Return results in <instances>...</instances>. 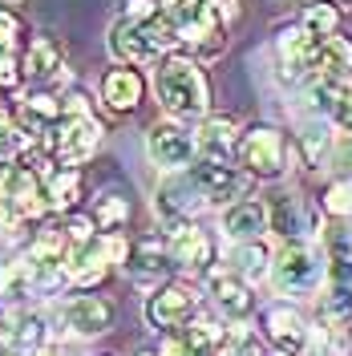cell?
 Wrapping results in <instances>:
<instances>
[{
  "instance_id": "obj_42",
  "label": "cell",
  "mask_w": 352,
  "mask_h": 356,
  "mask_svg": "<svg viewBox=\"0 0 352 356\" xmlns=\"http://www.w3.org/2000/svg\"><path fill=\"white\" fill-rule=\"evenodd\" d=\"M134 356H158V348H142V353H134Z\"/></svg>"
},
{
  "instance_id": "obj_26",
  "label": "cell",
  "mask_w": 352,
  "mask_h": 356,
  "mask_svg": "<svg viewBox=\"0 0 352 356\" xmlns=\"http://www.w3.org/2000/svg\"><path fill=\"white\" fill-rule=\"evenodd\" d=\"M320 73L328 77H352V41L332 33L320 41Z\"/></svg>"
},
{
  "instance_id": "obj_16",
  "label": "cell",
  "mask_w": 352,
  "mask_h": 356,
  "mask_svg": "<svg viewBox=\"0 0 352 356\" xmlns=\"http://www.w3.org/2000/svg\"><path fill=\"white\" fill-rule=\"evenodd\" d=\"M110 275V255L102 251V239H93L86 247H73L65 259V280L77 288H97Z\"/></svg>"
},
{
  "instance_id": "obj_9",
  "label": "cell",
  "mask_w": 352,
  "mask_h": 356,
  "mask_svg": "<svg viewBox=\"0 0 352 356\" xmlns=\"http://www.w3.org/2000/svg\"><path fill=\"white\" fill-rule=\"evenodd\" d=\"M207 291L215 296L219 312L231 320H247L255 312V296L235 267H207Z\"/></svg>"
},
{
  "instance_id": "obj_28",
  "label": "cell",
  "mask_w": 352,
  "mask_h": 356,
  "mask_svg": "<svg viewBox=\"0 0 352 356\" xmlns=\"http://www.w3.org/2000/svg\"><path fill=\"white\" fill-rule=\"evenodd\" d=\"M231 267L239 271L243 280H259L264 271H271V259H267V251L259 239H251V243H239L235 247V255H231Z\"/></svg>"
},
{
  "instance_id": "obj_19",
  "label": "cell",
  "mask_w": 352,
  "mask_h": 356,
  "mask_svg": "<svg viewBox=\"0 0 352 356\" xmlns=\"http://www.w3.org/2000/svg\"><path fill=\"white\" fill-rule=\"evenodd\" d=\"M267 227L287 239V243H300L304 239V231H308V211H304V202L296 199V195H287L280 191L275 199L267 202Z\"/></svg>"
},
{
  "instance_id": "obj_11",
  "label": "cell",
  "mask_w": 352,
  "mask_h": 356,
  "mask_svg": "<svg viewBox=\"0 0 352 356\" xmlns=\"http://www.w3.org/2000/svg\"><path fill=\"white\" fill-rule=\"evenodd\" d=\"M198 207H207V199H202V191L191 182V175H170L154 191V211L166 222L191 219V215H198Z\"/></svg>"
},
{
  "instance_id": "obj_1",
  "label": "cell",
  "mask_w": 352,
  "mask_h": 356,
  "mask_svg": "<svg viewBox=\"0 0 352 356\" xmlns=\"http://www.w3.org/2000/svg\"><path fill=\"white\" fill-rule=\"evenodd\" d=\"M154 93L170 118H202L211 110V81L191 57H162L154 69Z\"/></svg>"
},
{
  "instance_id": "obj_14",
  "label": "cell",
  "mask_w": 352,
  "mask_h": 356,
  "mask_svg": "<svg viewBox=\"0 0 352 356\" xmlns=\"http://www.w3.org/2000/svg\"><path fill=\"white\" fill-rule=\"evenodd\" d=\"M223 235L227 239H235V243H251V239H264L267 231V207L255 199H239L231 202L227 211H223Z\"/></svg>"
},
{
  "instance_id": "obj_12",
  "label": "cell",
  "mask_w": 352,
  "mask_h": 356,
  "mask_svg": "<svg viewBox=\"0 0 352 356\" xmlns=\"http://www.w3.org/2000/svg\"><path fill=\"white\" fill-rule=\"evenodd\" d=\"M170 247L162 235H142L138 243L130 247V259H126V271H130L138 284H158V280H166L170 275Z\"/></svg>"
},
{
  "instance_id": "obj_30",
  "label": "cell",
  "mask_w": 352,
  "mask_h": 356,
  "mask_svg": "<svg viewBox=\"0 0 352 356\" xmlns=\"http://www.w3.org/2000/svg\"><path fill=\"white\" fill-rule=\"evenodd\" d=\"M336 24H340V8L332 0H316L308 13H304V29H308L312 37H320V41L336 33Z\"/></svg>"
},
{
  "instance_id": "obj_8",
  "label": "cell",
  "mask_w": 352,
  "mask_h": 356,
  "mask_svg": "<svg viewBox=\"0 0 352 356\" xmlns=\"http://www.w3.org/2000/svg\"><path fill=\"white\" fill-rule=\"evenodd\" d=\"M166 247H170L175 267H182V271H207L211 259H215V243H211V235H207L202 227H195L191 219L170 222Z\"/></svg>"
},
{
  "instance_id": "obj_10",
  "label": "cell",
  "mask_w": 352,
  "mask_h": 356,
  "mask_svg": "<svg viewBox=\"0 0 352 356\" xmlns=\"http://www.w3.org/2000/svg\"><path fill=\"white\" fill-rule=\"evenodd\" d=\"M61 324L73 336H102L113 328V304L102 296H73L61 308Z\"/></svg>"
},
{
  "instance_id": "obj_32",
  "label": "cell",
  "mask_w": 352,
  "mask_h": 356,
  "mask_svg": "<svg viewBox=\"0 0 352 356\" xmlns=\"http://www.w3.org/2000/svg\"><path fill=\"white\" fill-rule=\"evenodd\" d=\"M219 356H259V340H255L251 328H227Z\"/></svg>"
},
{
  "instance_id": "obj_4",
  "label": "cell",
  "mask_w": 352,
  "mask_h": 356,
  "mask_svg": "<svg viewBox=\"0 0 352 356\" xmlns=\"http://www.w3.org/2000/svg\"><path fill=\"white\" fill-rule=\"evenodd\" d=\"M146 150H150L158 170L178 175V170H186L198 158V142L186 126H178V122H158V126H150V134H146Z\"/></svg>"
},
{
  "instance_id": "obj_22",
  "label": "cell",
  "mask_w": 352,
  "mask_h": 356,
  "mask_svg": "<svg viewBox=\"0 0 352 356\" xmlns=\"http://www.w3.org/2000/svg\"><path fill=\"white\" fill-rule=\"evenodd\" d=\"M178 336L186 340V348L195 356H219L223 340H227V324L215 320V316H195L186 328H178Z\"/></svg>"
},
{
  "instance_id": "obj_36",
  "label": "cell",
  "mask_w": 352,
  "mask_h": 356,
  "mask_svg": "<svg viewBox=\"0 0 352 356\" xmlns=\"http://www.w3.org/2000/svg\"><path fill=\"white\" fill-rule=\"evenodd\" d=\"M328 170H332L336 178H352V138H344L340 146H332Z\"/></svg>"
},
{
  "instance_id": "obj_37",
  "label": "cell",
  "mask_w": 352,
  "mask_h": 356,
  "mask_svg": "<svg viewBox=\"0 0 352 356\" xmlns=\"http://www.w3.org/2000/svg\"><path fill=\"white\" fill-rule=\"evenodd\" d=\"M89 97L86 93H81V89H73V93H65V97H61V122H65V118H89Z\"/></svg>"
},
{
  "instance_id": "obj_23",
  "label": "cell",
  "mask_w": 352,
  "mask_h": 356,
  "mask_svg": "<svg viewBox=\"0 0 352 356\" xmlns=\"http://www.w3.org/2000/svg\"><path fill=\"white\" fill-rule=\"evenodd\" d=\"M296 146H300V162H304L308 170H316L320 162H328V154H332L328 122H324V118H312L308 126L296 134Z\"/></svg>"
},
{
  "instance_id": "obj_18",
  "label": "cell",
  "mask_w": 352,
  "mask_h": 356,
  "mask_svg": "<svg viewBox=\"0 0 352 356\" xmlns=\"http://www.w3.org/2000/svg\"><path fill=\"white\" fill-rule=\"evenodd\" d=\"M0 336H4V344H8L17 356H33L37 348L49 344L45 316H37V312H17V316H8L4 328H0Z\"/></svg>"
},
{
  "instance_id": "obj_2",
  "label": "cell",
  "mask_w": 352,
  "mask_h": 356,
  "mask_svg": "<svg viewBox=\"0 0 352 356\" xmlns=\"http://www.w3.org/2000/svg\"><path fill=\"white\" fill-rule=\"evenodd\" d=\"M247 166V175L255 178H280L287 170V138L275 126H251L247 134H239V154Z\"/></svg>"
},
{
  "instance_id": "obj_13",
  "label": "cell",
  "mask_w": 352,
  "mask_h": 356,
  "mask_svg": "<svg viewBox=\"0 0 352 356\" xmlns=\"http://www.w3.org/2000/svg\"><path fill=\"white\" fill-rule=\"evenodd\" d=\"M264 332H267V340H271L280 353H287V356L304 353V348L312 344L308 320H304L296 308H287V304H280V308H271L264 316Z\"/></svg>"
},
{
  "instance_id": "obj_6",
  "label": "cell",
  "mask_w": 352,
  "mask_h": 356,
  "mask_svg": "<svg viewBox=\"0 0 352 356\" xmlns=\"http://www.w3.org/2000/svg\"><path fill=\"white\" fill-rule=\"evenodd\" d=\"M195 316H198V296L191 288H178V284H162L146 300V320H150V328H158V332H178Z\"/></svg>"
},
{
  "instance_id": "obj_17",
  "label": "cell",
  "mask_w": 352,
  "mask_h": 356,
  "mask_svg": "<svg viewBox=\"0 0 352 356\" xmlns=\"http://www.w3.org/2000/svg\"><path fill=\"white\" fill-rule=\"evenodd\" d=\"M110 53L122 61V65H142V61H154L158 53L150 49V41H146V29L138 21H126V17H118L110 29Z\"/></svg>"
},
{
  "instance_id": "obj_39",
  "label": "cell",
  "mask_w": 352,
  "mask_h": 356,
  "mask_svg": "<svg viewBox=\"0 0 352 356\" xmlns=\"http://www.w3.org/2000/svg\"><path fill=\"white\" fill-rule=\"evenodd\" d=\"M158 356H195L191 348H186V340L178 332H166V340L158 344Z\"/></svg>"
},
{
  "instance_id": "obj_38",
  "label": "cell",
  "mask_w": 352,
  "mask_h": 356,
  "mask_svg": "<svg viewBox=\"0 0 352 356\" xmlns=\"http://www.w3.org/2000/svg\"><path fill=\"white\" fill-rule=\"evenodd\" d=\"M332 122L340 126V130L352 134V86L340 93V102H336V113H332Z\"/></svg>"
},
{
  "instance_id": "obj_25",
  "label": "cell",
  "mask_w": 352,
  "mask_h": 356,
  "mask_svg": "<svg viewBox=\"0 0 352 356\" xmlns=\"http://www.w3.org/2000/svg\"><path fill=\"white\" fill-rule=\"evenodd\" d=\"M280 57L284 61H300V65H308V69H320V37H312L304 24L287 29L284 37H280Z\"/></svg>"
},
{
  "instance_id": "obj_29",
  "label": "cell",
  "mask_w": 352,
  "mask_h": 356,
  "mask_svg": "<svg viewBox=\"0 0 352 356\" xmlns=\"http://www.w3.org/2000/svg\"><path fill=\"white\" fill-rule=\"evenodd\" d=\"M126 219H130V199L126 195H102L97 199V207H93V222L102 227V231H118V227H126Z\"/></svg>"
},
{
  "instance_id": "obj_34",
  "label": "cell",
  "mask_w": 352,
  "mask_h": 356,
  "mask_svg": "<svg viewBox=\"0 0 352 356\" xmlns=\"http://www.w3.org/2000/svg\"><path fill=\"white\" fill-rule=\"evenodd\" d=\"M21 33H24L21 17H17L13 8H0V53H13V44H17Z\"/></svg>"
},
{
  "instance_id": "obj_7",
  "label": "cell",
  "mask_w": 352,
  "mask_h": 356,
  "mask_svg": "<svg viewBox=\"0 0 352 356\" xmlns=\"http://www.w3.org/2000/svg\"><path fill=\"white\" fill-rule=\"evenodd\" d=\"M186 175L202 191L207 202H231V199H243L247 191V175H239L231 162H211V158H195L186 166Z\"/></svg>"
},
{
  "instance_id": "obj_40",
  "label": "cell",
  "mask_w": 352,
  "mask_h": 356,
  "mask_svg": "<svg viewBox=\"0 0 352 356\" xmlns=\"http://www.w3.org/2000/svg\"><path fill=\"white\" fill-rule=\"evenodd\" d=\"M215 13H219L223 29H227V24H235V21H239V0H215Z\"/></svg>"
},
{
  "instance_id": "obj_21",
  "label": "cell",
  "mask_w": 352,
  "mask_h": 356,
  "mask_svg": "<svg viewBox=\"0 0 352 356\" xmlns=\"http://www.w3.org/2000/svg\"><path fill=\"white\" fill-rule=\"evenodd\" d=\"M61 44L53 41V37H33L29 49H24L21 57V73L29 81H49V77H57L61 73Z\"/></svg>"
},
{
  "instance_id": "obj_35",
  "label": "cell",
  "mask_w": 352,
  "mask_h": 356,
  "mask_svg": "<svg viewBox=\"0 0 352 356\" xmlns=\"http://www.w3.org/2000/svg\"><path fill=\"white\" fill-rule=\"evenodd\" d=\"M158 13H162V4H158V0H122V17H126V21L146 24L150 17H158Z\"/></svg>"
},
{
  "instance_id": "obj_20",
  "label": "cell",
  "mask_w": 352,
  "mask_h": 356,
  "mask_svg": "<svg viewBox=\"0 0 352 356\" xmlns=\"http://www.w3.org/2000/svg\"><path fill=\"white\" fill-rule=\"evenodd\" d=\"M195 142H198V158H211V162H231L239 154V138H235L231 118H207L198 126Z\"/></svg>"
},
{
  "instance_id": "obj_3",
  "label": "cell",
  "mask_w": 352,
  "mask_h": 356,
  "mask_svg": "<svg viewBox=\"0 0 352 356\" xmlns=\"http://www.w3.org/2000/svg\"><path fill=\"white\" fill-rule=\"evenodd\" d=\"M271 280L284 296H304V291H316L320 280H324V264H320V251H312L304 239L300 243H287L275 264H271Z\"/></svg>"
},
{
  "instance_id": "obj_5",
  "label": "cell",
  "mask_w": 352,
  "mask_h": 356,
  "mask_svg": "<svg viewBox=\"0 0 352 356\" xmlns=\"http://www.w3.org/2000/svg\"><path fill=\"white\" fill-rule=\"evenodd\" d=\"M102 122L89 113V118H65L57 130H49V150L61 166H77L86 162L97 146H102Z\"/></svg>"
},
{
  "instance_id": "obj_33",
  "label": "cell",
  "mask_w": 352,
  "mask_h": 356,
  "mask_svg": "<svg viewBox=\"0 0 352 356\" xmlns=\"http://www.w3.org/2000/svg\"><path fill=\"white\" fill-rule=\"evenodd\" d=\"M332 264H336V280L340 284L352 280V235H336L332 239Z\"/></svg>"
},
{
  "instance_id": "obj_41",
  "label": "cell",
  "mask_w": 352,
  "mask_h": 356,
  "mask_svg": "<svg viewBox=\"0 0 352 356\" xmlns=\"http://www.w3.org/2000/svg\"><path fill=\"white\" fill-rule=\"evenodd\" d=\"M33 356H69V353L61 348V344H45V348H37Z\"/></svg>"
},
{
  "instance_id": "obj_15",
  "label": "cell",
  "mask_w": 352,
  "mask_h": 356,
  "mask_svg": "<svg viewBox=\"0 0 352 356\" xmlns=\"http://www.w3.org/2000/svg\"><path fill=\"white\" fill-rule=\"evenodd\" d=\"M142 93H146V81H142V73H138L134 65H118V69H110V73L102 77V102H106L113 113L138 110Z\"/></svg>"
},
{
  "instance_id": "obj_27",
  "label": "cell",
  "mask_w": 352,
  "mask_h": 356,
  "mask_svg": "<svg viewBox=\"0 0 352 356\" xmlns=\"http://www.w3.org/2000/svg\"><path fill=\"white\" fill-rule=\"evenodd\" d=\"M320 320L328 328H349L352 324V288L349 284H336L320 296Z\"/></svg>"
},
{
  "instance_id": "obj_31",
  "label": "cell",
  "mask_w": 352,
  "mask_h": 356,
  "mask_svg": "<svg viewBox=\"0 0 352 356\" xmlns=\"http://www.w3.org/2000/svg\"><path fill=\"white\" fill-rule=\"evenodd\" d=\"M320 202H324V211L336 215V219H352V178H336L328 191L320 195Z\"/></svg>"
},
{
  "instance_id": "obj_24",
  "label": "cell",
  "mask_w": 352,
  "mask_h": 356,
  "mask_svg": "<svg viewBox=\"0 0 352 356\" xmlns=\"http://www.w3.org/2000/svg\"><path fill=\"white\" fill-rule=\"evenodd\" d=\"M45 199H49V211H69L81 199V175L73 166H61V170H49L45 175Z\"/></svg>"
}]
</instances>
